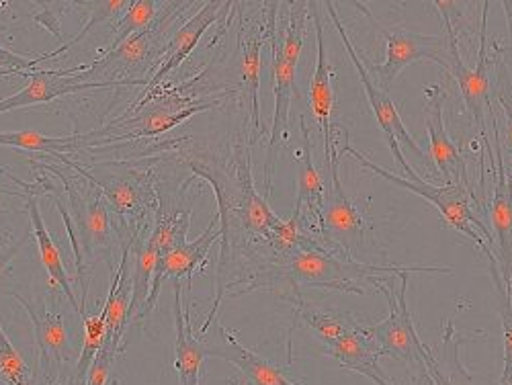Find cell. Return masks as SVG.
<instances>
[{"label":"cell","mask_w":512,"mask_h":385,"mask_svg":"<svg viewBox=\"0 0 512 385\" xmlns=\"http://www.w3.org/2000/svg\"><path fill=\"white\" fill-rule=\"evenodd\" d=\"M105 338H107L105 308H101V312L97 316L82 318V351H80V359H78L76 373H74V385H82V381L87 379V373H89L95 357L99 355V351L105 345Z\"/></svg>","instance_id":"1f68e13d"},{"label":"cell","mask_w":512,"mask_h":385,"mask_svg":"<svg viewBox=\"0 0 512 385\" xmlns=\"http://www.w3.org/2000/svg\"><path fill=\"white\" fill-rule=\"evenodd\" d=\"M492 238L494 256L500 275L512 289V177L504 164V150L496 130V170H494V199H492Z\"/></svg>","instance_id":"e0dca14e"},{"label":"cell","mask_w":512,"mask_h":385,"mask_svg":"<svg viewBox=\"0 0 512 385\" xmlns=\"http://www.w3.org/2000/svg\"><path fill=\"white\" fill-rule=\"evenodd\" d=\"M324 353L332 357L340 367L371 379L375 385H392L386 373L379 367V357H383L381 349L367 334L363 324H359L345 336H340L332 345L324 347Z\"/></svg>","instance_id":"cb8c5ba5"},{"label":"cell","mask_w":512,"mask_h":385,"mask_svg":"<svg viewBox=\"0 0 512 385\" xmlns=\"http://www.w3.org/2000/svg\"><path fill=\"white\" fill-rule=\"evenodd\" d=\"M119 84L109 82H89L84 80L80 74H64L56 70H37L29 74V80L25 87L13 95L0 101V113H7L13 109L39 105V103H50L58 97H66L78 91H93V89H113Z\"/></svg>","instance_id":"44dd1931"},{"label":"cell","mask_w":512,"mask_h":385,"mask_svg":"<svg viewBox=\"0 0 512 385\" xmlns=\"http://www.w3.org/2000/svg\"><path fill=\"white\" fill-rule=\"evenodd\" d=\"M35 166L41 170H48V173H52L60 183L58 187H54L41 179V187L44 189L39 191L56 193L66 199V205L62 201H56V207L62 213L68 236L72 240L78 281L82 285V308H84V302H87V293H89L87 273L101 261H107L113 269L111 256L115 248V238H113L115 228H111L107 201L93 183L80 177L76 170H72L62 162L60 164L35 162Z\"/></svg>","instance_id":"7a4b0ae2"},{"label":"cell","mask_w":512,"mask_h":385,"mask_svg":"<svg viewBox=\"0 0 512 385\" xmlns=\"http://www.w3.org/2000/svg\"><path fill=\"white\" fill-rule=\"evenodd\" d=\"M463 342H465V336H461L455 330L451 320L445 324L443 345L437 357L431 353L429 345H424L422 342L420 361L435 385H474L472 373L467 371V367L459 359V349Z\"/></svg>","instance_id":"484cf974"},{"label":"cell","mask_w":512,"mask_h":385,"mask_svg":"<svg viewBox=\"0 0 512 385\" xmlns=\"http://www.w3.org/2000/svg\"><path fill=\"white\" fill-rule=\"evenodd\" d=\"M27 236H29V234L21 236L17 242H13V244H9L7 248L0 250V275H3V273H5V269L13 263V259H15V256L19 254V250H21V246L25 244Z\"/></svg>","instance_id":"f35d334b"},{"label":"cell","mask_w":512,"mask_h":385,"mask_svg":"<svg viewBox=\"0 0 512 385\" xmlns=\"http://www.w3.org/2000/svg\"><path fill=\"white\" fill-rule=\"evenodd\" d=\"M343 154H351L363 168L371 170V173H375L377 177L386 179L402 189H408L426 201H431L449 228H453L455 232L472 240L484 252V256H494V238H492V232L488 230V226L482 222V218L474 209L472 187H463V185L437 187V185H431L429 181H424L418 173L412 179H402V177L394 175L392 170L381 168L379 164H375L371 158H367L365 154L355 150L349 142L345 144Z\"/></svg>","instance_id":"8992f818"},{"label":"cell","mask_w":512,"mask_h":385,"mask_svg":"<svg viewBox=\"0 0 512 385\" xmlns=\"http://www.w3.org/2000/svg\"><path fill=\"white\" fill-rule=\"evenodd\" d=\"M232 7V3H220V0H213V3H205L191 19H187L183 23V27H179L173 35L168 37L166 50L162 54L160 66L154 72V76H150L146 91L156 89L158 84L170 74L175 72L187 58L189 54L197 48V44L201 41V37L205 35V31L220 19V15Z\"/></svg>","instance_id":"d6986e66"},{"label":"cell","mask_w":512,"mask_h":385,"mask_svg":"<svg viewBox=\"0 0 512 385\" xmlns=\"http://www.w3.org/2000/svg\"><path fill=\"white\" fill-rule=\"evenodd\" d=\"M275 9H269L267 21H242L240 25V72H242V89H244V101L248 103L250 111V123H252V140H259L263 134L261 127V101H259V89H261V68H263V46L271 35V17Z\"/></svg>","instance_id":"2e32d148"},{"label":"cell","mask_w":512,"mask_h":385,"mask_svg":"<svg viewBox=\"0 0 512 385\" xmlns=\"http://www.w3.org/2000/svg\"><path fill=\"white\" fill-rule=\"evenodd\" d=\"M0 146L19 148L27 152H44L50 156H56V154L64 156L70 152H80L84 148L95 146V138H93V132L80 134V136H66V138H50L39 132L21 130V132L0 134Z\"/></svg>","instance_id":"f1b7e54d"},{"label":"cell","mask_w":512,"mask_h":385,"mask_svg":"<svg viewBox=\"0 0 512 385\" xmlns=\"http://www.w3.org/2000/svg\"><path fill=\"white\" fill-rule=\"evenodd\" d=\"M300 130H302L304 142H302V156H300V177H297V199H295V209H293L291 220L300 222V228L306 234L322 240L320 211H322V203H324L326 185L314 164L310 127L304 117H300Z\"/></svg>","instance_id":"ffe728a7"},{"label":"cell","mask_w":512,"mask_h":385,"mask_svg":"<svg viewBox=\"0 0 512 385\" xmlns=\"http://www.w3.org/2000/svg\"><path fill=\"white\" fill-rule=\"evenodd\" d=\"M218 238H222V224H220V213L213 216L209 226L205 228V232L195 240V242H185L183 246H177L175 250H170L168 254L160 256L154 275H152V287H150V295L146 299V306L140 314V318L148 316L158 302V295L162 289V283L166 279H173L175 283L181 281L183 277H187V283L193 281L195 273H201L207 265L209 259V250L211 246L218 242Z\"/></svg>","instance_id":"5bb4252c"},{"label":"cell","mask_w":512,"mask_h":385,"mask_svg":"<svg viewBox=\"0 0 512 385\" xmlns=\"http://www.w3.org/2000/svg\"><path fill=\"white\" fill-rule=\"evenodd\" d=\"M408 281L410 273H402L400 277H392L388 283H383L379 287V291L386 295L390 304V316L379 324L365 326V330L375 340V345L381 349L383 357H392L408 365H422V340L416 332L412 312L408 306Z\"/></svg>","instance_id":"8fae6325"},{"label":"cell","mask_w":512,"mask_h":385,"mask_svg":"<svg viewBox=\"0 0 512 385\" xmlns=\"http://www.w3.org/2000/svg\"><path fill=\"white\" fill-rule=\"evenodd\" d=\"M0 381L5 385H35L31 367L13 347L3 326H0Z\"/></svg>","instance_id":"836d02e7"},{"label":"cell","mask_w":512,"mask_h":385,"mask_svg":"<svg viewBox=\"0 0 512 385\" xmlns=\"http://www.w3.org/2000/svg\"><path fill=\"white\" fill-rule=\"evenodd\" d=\"M488 261V271L494 283V293H496V310L502 320V334H504V371L500 377V385L506 383L512 377V289L506 287L496 256H486Z\"/></svg>","instance_id":"4dcf8cb0"},{"label":"cell","mask_w":512,"mask_h":385,"mask_svg":"<svg viewBox=\"0 0 512 385\" xmlns=\"http://www.w3.org/2000/svg\"><path fill=\"white\" fill-rule=\"evenodd\" d=\"M328 183L324 191V203L320 211V234L326 246L340 256H357L375 246L371 228L363 213L345 193L343 181H340V154L334 150L326 160Z\"/></svg>","instance_id":"52a82bcc"},{"label":"cell","mask_w":512,"mask_h":385,"mask_svg":"<svg viewBox=\"0 0 512 385\" xmlns=\"http://www.w3.org/2000/svg\"><path fill=\"white\" fill-rule=\"evenodd\" d=\"M39 64V58L35 60H29V58H23L19 54H13L9 52L7 48L0 46V72H7V74H21L23 70L27 68H33Z\"/></svg>","instance_id":"74e56055"},{"label":"cell","mask_w":512,"mask_h":385,"mask_svg":"<svg viewBox=\"0 0 512 385\" xmlns=\"http://www.w3.org/2000/svg\"><path fill=\"white\" fill-rule=\"evenodd\" d=\"M185 287L175 283V369L181 385H201V367L207 347L193 334L191 306L185 299Z\"/></svg>","instance_id":"603a6c76"},{"label":"cell","mask_w":512,"mask_h":385,"mask_svg":"<svg viewBox=\"0 0 512 385\" xmlns=\"http://www.w3.org/2000/svg\"><path fill=\"white\" fill-rule=\"evenodd\" d=\"M275 13V11H273ZM273 19V17H271ZM271 39V35H269ZM273 48V93H275V111H273V125H271V138L267 148V162H265V189L271 193L273 175L279 150L287 138V123H289V109L291 99L297 95V66L287 62L279 50V46L271 39Z\"/></svg>","instance_id":"ac0fdd59"},{"label":"cell","mask_w":512,"mask_h":385,"mask_svg":"<svg viewBox=\"0 0 512 385\" xmlns=\"http://www.w3.org/2000/svg\"><path fill=\"white\" fill-rule=\"evenodd\" d=\"M310 13L314 17L316 27V48H318V60L310 82V107L314 113V119L320 125L322 140H324V160L332 156L334 148V136H332V113H334V89H332V68L326 54V39H324V23L320 19L318 9H314V3H310Z\"/></svg>","instance_id":"7402d4cb"},{"label":"cell","mask_w":512,"mask_h":385,"mask_svg":"<svg viewBox=\"0 0 512 385\" xmlns=\"http://www.w3.org/2000/svg\"><path fill=\"white\" fill-rule=\"evenodd\" d=\"M130 5H132V0H107V3H95L93 5V9H91V19L87 21V25H84L80 31H78V35L76 37H72L68 44H64V46H60L58 50H54V52H50V54H44L39 58V62H44V60H50V58H56L58 54H64V52H68L70 48H74V46H78L80 41L87 37L97 25H101L103 21H109V19H113V17H117L119 13H123V11H127L130 9Z\"/></svg>","instance_id":"e575fe53"},{"label":"cell","mask_w":512,"mask_h":385,"mask_svg":"<svg viewBox=\"0 0 512 385\" xmlns=\"http://www.w3.org/2000/svg\"><path fill=\"white\" fill-rule=\"evenodd\" d=\"M162 5L164 3H154V0H132L130 9L125 11V15L115 25L113 41H111V46H109L107 52L121 46L125 39H130L132 35L146 29L156 19V15L160 11L158 7H162Z\"/></svg>","instance_id":"d6a6232c"},{"label":"cell","mask_w":512,"mask_h":385,"mask_svg":"<svg viewBox=\"0 0 512 385\" xmlns=\"http://www.w3.org/2000/svg\"><path fill=\"white\" fill-rule=\"evenodd\" d=\"M21 197H25V205H27V213H29V222H31V230H33V238L37 242L39 248V256H41V263H44L48 275H50V285L52 287H60L62 295L68 299L70 306L74 308V312L82 314L80 306H78V299L74 295V289L70 285V277L64 269L62 263V254L52 238V234L48 232L46 224H44V216H41L39 211V203H37V195L27 191L25 195L19 193Z\"/></svg>","instance_id":"4316f807"},{"label":"cell","mask_w":512,"mask_h":385,"mask_svg":"<svg viewBox=\"0 0 512 385\" xmlns=\"http://www.w3.org/2000/svg\"><path fill=\"white\" fill-rule=\"evenodd\" d=\"M388 41L386 62L379 66H367L369 74L383 91L392 89L396 78L412 64L418 62H435L439 66H447V37L441 35H422L406 29L404 25H396L394 29H381Z\"/></svg>","instance_id":"4fadbf2b"},{"label":"cell","mask_w":512,"mask_h":385,"mask_svg":"<svg viewBox=\"0 0 512 385\" xmlns=\"http://www.w3.org/2000/svg\"><path fill=\"white\" fill-rule=\"evenodd\" d=\"M189 7H193V3H164V9L158 11L156 19L146 29L125 39L121 46L107 52L101 60L62 72L80 74L89 82H109L119 84V87H138V84H144L146 87L150 78L146 80L144 74L154 76L166 50L164 41H168V31L173 29V25L181 15L187 13Z\"/></svg>","instance_id":"277c9868"},{"label":"cell","mask_w":512,"mask_h":385,"mask_svg":"<svg viewBox=\"0 0 512 385\" xmlns=\"http://www.w3.org/2000/svg\"><path fill=\"white\" fill-rule=\"evenodd\" d=\"M54 160L70 166L80 177L93 183L119 220V242H134L142 230L154 224L160 197L156 193V173L152 168H136L119 162H97L84 166L68 156L56 154Z\"/></svg>","instance_id":"3957f363"},{"label":"cell","mask_w":512,"mask_h":385,"mask_svg":"<svg viewBox=\"0 0 512 385\" xmlns=\"http://www.w3.org/2000/svg\"><path fill=\"white\" fill-rule=\"evenodd\" d=\"M191 170H193V177H203L213 185V191H216V197L220 201L222 220H228L230 216H234L250 236L261 238L265 242H269L271 236L283 226V220L269 207L267 199L261 197L259 191L254 189L248 146H244V150L236 156V183H238L236 199L224 191L222 183L216 179V175H213L209 168L193 162Z\"/></svg>","instance_id":"9c48e42d"},{"label":"cell","mask_w":512,"mask_h":385,"mask_svg":"<svg viewBox=\"0 0 512 385\" xmlns=\"http://www.w3.org/2000/svg\"><path fill=\"white\" fill-rule=\"evenodd\" d=\"M496 89H498V93H496L498 101H500L504 117H506V144L512 154V82L508 78V70L504 64H500V70H498Z\"/></svg>","instance_id":"8d00e7d4"},{"label":"cell","mask_w":512,"mask_h":385,"mask_svg":"<svg viewBox=\"0 0 512 385\" xmlns=\"http://www.w3.org/2000/svg\"><path fill=\"white\" fill-rule=\"evenodd\" d=\"M218 332L222 338V345L207 347V357H218L232 363L234 367H238V371L250 385H297L285 375L283 369L269 363L261 355H256L254 351L246 349L238 340L236 332L228 330L226 326H220Z\"/></svg>","instance_id":"d4e9b609"},{"label":"cell","mask_w":512,"mask_h":385,"mask_svg":"<svg viewBox=\"0 0 512 385\" xmlns=\"http://www.w3.org/2000/svg\"><path fill=\"white\" fill-rule=\"evenodd\" d=\"M297 316L302 318L304 324H308L316 336L324 342V345H332L340 336H345L347 332L355 330L359 322L349 316V314H330V312H320L312 306H308L302 299H297Z\"/></svg>","instance_id":"f546056e"},{"label":"cell","mask_w":512,"mask_h":385,"mask_svg":"<svg viewBox=\"0 0 512 385\" xmlns=\"http://www.w3.org/2000/svg\"><path fill=\"white\" fill-rule=\"evenodd\" d=\"M433 5L441 13L445 29H447V66H445V70H449V74L457 80L469 115H472L482 138L488 140L486 113L490 111V93H492L490 91V76H488V54H486V17H488V9H484L482 46H480L478 64H476V68H467L465 62L461 60L457 33L453 29V23H451V17H449L451 3H445V0H437V3H433Z\"/></svg>","instance_id":"7c38bea8"},{"label":"cell","mask_w":512,"mask_h":385,"mask_svg":"<svg viewBox=\"0 0 512 385\" xmlns=\"http://www.w3.org/2000/svg\"><path fill=\"white\" fill-rule=\"evenodd\" d=\"M0 76H7V72H0Z\"/></svg>","instance_id":"60d3db41"},{"label":"cell","mask_w":512,"mask_h":385,"mask_svg":"<svg viewBox=\"0 0 512 385\" xmlns=\"http://www.w3.org/2000/svg\"><path fill=\"white\" fill-rule=\"evenodd\" d=\"M447 93L439 87V84H431L424 87V125L426 134H429L431 144V160L439 168L441 179L445 185H463L469 187L467 170H465V158L459 150V146L449 138L445 130L443 119V103Z\"/></svg>","instance_id":"9a60e30c"},{"label":"cell","mask_w":512,"mask_h":385,"mask_svg":"<svg viewBox=\"0 0 512 385\" xmlns=\"http://www.w3.org/2000/svg\"><path fill=\"white\" fill-rule=\"evenodd\" d=\"M117 351H119V345H115V342H111V340H105L103 349L99 351V355L95 357V361L87 373V379H84V385H107Z\"/></svg>","instance_id":"d590c367"},{"label":"cell","mask_w":512,"mask_h":385,"mask_svg":"<svg viewBox=\"0 0 512 385\" xmlns=\"http://www.w3.org/2000/svg\"><path fill=\"white\" fill-rule=\"evenodd\" d=\"M402 273L449 275L453 269L420 265H373L326 250H302L293 254H273L271 259L244 271L242 277L224 285L222 299L224 295L236 297L256 289H273L281 285L293 289L295 293L297 287H318L363 295L365 285L379 289L383 283H388L392 277H400Z\"/></svg>","instance_id":"6da1fadb"},{"label":"cell","mask_w":512,"mask_h":385,"mask_svg":"<svg viewBox=\"0 0 512 385\" xmlns=\"http://www.w3.org/2000/svg\"><path fill=\"white\" fill-rule=\"evenodd\" d=\"M191 84H183L179 89H150L146 91L142 103L123 117H117L93 132L95 146L115 144L123 140L154 138L175 125H181L189 117L218 107L220 101H201L193 93H187Z\"/></svg>","instance_id":"5b68a950"},{"label":"cell","mask_w":512,"mask_h":385,"mask_svg":"<svg viewBox=\"0 0 512 385\" xmlns=\"http://www.w3.org/2000/svg\"><path fill=\"white\" fill-rule=\"evenodd\" d=\"M191 226V205H166L160 201L156 209L154 224L150 230V242L158 250V259L177 246L187 242V232Z\"/></svg>","instance_id":"83f0119b"},{"label":"cell","mask_w":512,"mask_h":385,"mask_svg":"<svg viewBox=\"0 0 512 385\" xmlns=\"http://www.w3.org/2000/svg\"><path fill=\"white\" fill-rule=\"evenodd\" d=\"M48 293L52 297V304H31L19 293H7L15 302L27 312L33 324L35 334V373L41 381V385H62V379L66 377V369L74 359V347L68 324L60 310L56 308L58 295L56 287L48 285Z\"/></svg>","instance_id":"30bf717a"},{"label":"cell","mask_w":512,"mask_h":385,"mask_svg":"<svg viewBox=\"0 0 512 385\" xmlns=\"http://www.w3.org/2000/svg\"><path fill=\"white\" fill-rule=\"evenodd\" d=\"M324 7H326V11H328L330 21H332V25L336 27L340 39H343V46H345V50H347V54H349V60L353 62L355 70L359 72V78H361V84H363V89H365V95H367V99H369V105H371V109H373V113H375V119H377V123H379V127H381L383 136H386V142H388V146H390V152H392L394 160H396L398 166L402 168V173L406 175V179H412L416 173H414V168L408 164V160L404 158L402 146H406L424 166H433L435 162L429 160V156H426V154L422 152V148L416 144V140L410 136V132L404 127L402 117H400V113H398V107H396V103L392 101L390 93L383 91L381 87H377V82L373 80V76L369 74V70H367V66H365V60L361 58V54L357 52V48H355V44H353V39L349 37L347 27H345L343 19H340V15H338V11H336V5H334V3H324Z\"/></svg>","instance_id":"ba28073f"},{"label":"cell","mask_w":512,"mask_h":385,"mask_svg":"<svg viewBox=\"0 0 512 385\" xmlns=\"http://www.w3.org/2000/svg\"><path fill=\"white\" fill-rule=\"evenodd\" d=\"M502 385H512V377H510L506 383H502Z\"/></svg>","instance_id":"ab89813d"}]
</instances>
